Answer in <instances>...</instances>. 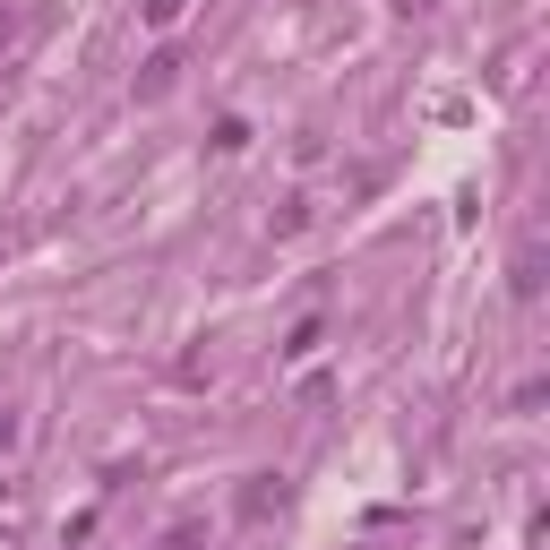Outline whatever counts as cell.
<instances>
[{
  "label": "cell",
  "mask_w": 550,
  "mask_h": 550,
  "mask_svg": "<svg viewBox=\"0 0 550 550\" xmlns=\"http://www.w3.org/2000/svg\"><path fill=\"white\" fill-rule=\"evenodd\" d=\"M147 18H155V26H172V18H181V0H147Z\"/></svg>",
  "instance_id": "cell-1"
},
{
  "label": "cell",
  "mask_w": 550,
  "mask_h": 550,
  "mask_svg": "<svg viewBox=\"0 0 550 550\" xmlns=\"http://www.w3.org/2000/svg\"><path fill=\"white\" fill-rule=\"evenodd\" d=\"M404 9H430V0H404Z\"/></svg>",
  "instance_id": "cell-2"
}]
</instances>
